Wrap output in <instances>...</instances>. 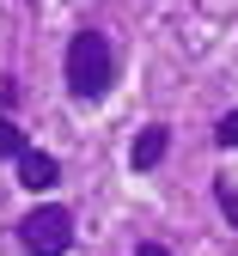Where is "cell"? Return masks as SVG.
<instances>
[{"label": "cell", "instance_id": "cell-4", "mask_svg": "<svg viewBox=\"0 0 238 256\" xmlns=\"http://www.w3.org/2000/svg\"><path fill=\"white\" fill-rule=\"evenodd\" d=\"M19 183H25V189H55V183H61V165H55V152L31 146V152L19 158Z\"/></svg>", "mask_w": 238, "mask_h": 256}, {"label": "cell", "instance_id": "cell-7", "mask_svg": "<svg viewBox=\"0 0 238 256\" xmlns=\"http://www.w3.org/2000/svg\"><path fill=\"white\" fill-rule=\"evenodd\" d=\"M214 146H238V104H232V110L214 122Z\"/></svg>", "mask_w": 238, "mask_h": 256}, {"label": "cell", "instance_id": "cell-6", "mask_svg": "<svg viewBox=\"0 0 238 256\" xmlns=\"http://www.w3.org/2000/svg\"><path fill=\"white\" fill-rule=\"evenodd\" d=\"M214 202H220V214L232 220V232H238V183H226V177H214Z\"/></svg>", "mask_w": 238, "mask_h": 256}, {"label": "cell", "instance_id": "cell-8", "mask_svg": "<svg viewBox=\"0 0 238 256\" xmlns=\"http://www.w3.org/2000/svg\"><path fill=\"white\" fill-rule=\"evenodd\" d=\"M134 256H171V250H165V244H153V238H147V244H134Z\"/></svg>", "mask_w": 238, "mask_h": 256}, {"label": "cell", "instance_id": "cell-1", "mask_svg": "<svg viewBox=\"0 0 238 256\" xmlns=\"http://www.w3.org/2000/svg\"><path fill=\"white\" fill-rule=\"evenodd\" d=\"M116 86V49L104 30H74V43H67V92H74L80 104H98L110 98Z\"/></svg>", "mask_w": 238, "mask_h": 256}, {"label": "cell", "instance_id": "cell-3", "mask_svg": "<svg viewBox=\"0 0 238 256\" xmlns=\"http://www.w3.org/2000/svg\"><path fill=\"white\" fill-rule=\"evenodd\" d=\"M165 152H171V128H165V122H147L141 134H134V146H128V165L134 171H153Z\"/></svg>", "mask_w": 238, "mask_h": 256}, {"label": "cell", "instance_id": "cell-5", "mask_svg": "<svg viewBox=\"0 0 238 256\" xmlns=\"http://www.w3.org/2000/svg\"><path fill=\"white\" fill-rule=\"evenodd\" d=\"M25 152H31V134H25L13 116H0V158H13V165H19Z\"/></svg>", "mask_w": 238, "mask_h": 256}, {"label": "cell", "instance_id": "cell-2", "mask_svg": "<svg viewBox=\"0 0 238 256\" xmlns=\"http://www.w3.org/2000/svg\"><path fill=\"white\" fill-rule=\"evenodd\" d=\"M19 244L31 256H67L74 250V214H67L61 202H43V208H31L19 220Z\"/></svg>", "mask_w": 238, "mask_h": 256}]
</instances>
